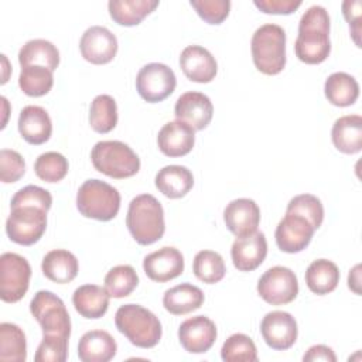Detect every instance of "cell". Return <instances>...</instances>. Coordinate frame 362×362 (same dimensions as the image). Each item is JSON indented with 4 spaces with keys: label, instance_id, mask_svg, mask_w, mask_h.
<instances>
[{
    "label": "cell",
    "instance_id": "obj_35",
    "mask_svg": "<svg viewBox=\"0 0 362 362\" xmlns=\"http://www.w3.org/2000/svg\"><path fill=\"white\" fill-rule=\"evenodd\" d=\"M54 85L52 71L45 66H23L18 76V86L27 95L40 98L47 95Z\"/></svg>",
    "mask_w": 362,
    "mask_h": 362
},
{
    "label": "cell",
    "instance_id": "obj_34",
    "mask_svg": "<svg viewBox=\"0 0 362 362\" xmlns=\"http://www.w3.org/2000/svg\"><path fill=\"white\" fill-rule=\"evenodd\" d=\"M89 124L96 133H109L117 124V105L110 95H98L89 109Z\"/></svg>",
    "mask_w": 362,
    "mask_h": 362
},
{
    "label": "cell",
    "instance_id": "obj_20",
    "mask_svg": "<svg viewBox=\"0 0 362 362\" xmlns=\"http://www.w3.org/2000/svg\"><path fill=\"white\" fill-rule=\"evenodd\" d=\"M180 66L184 75L197 83L211 82L218 72V64L212 54L201 45H188L180 55Z\"/></svg>",
    "mask_w": 362,
    "mask_h": 362
},
{
    "label": "cell",
    "instance_id": "obj_5",
    "mask_svg": "<svg viewBox=\"0 0 362 362\" xmlns=\"http://www.w3.org/2000/svg\"><path fill=\"white\" fill-rule=\"evenodd\" d=\"M90 160L95 170L116 180L133 177L140 170L139 156L119 140L98 141L92 147Z\"/></svg>",
    "mask_w": 362,
    "mask_h": 362
},
{
    "label": "cell",
    "instance_id": "obj_41",
    "mask_svg": "<svg viewBox=\"0 0 362 362\" xmlns=\"http://www.w3.org/2000/svg\"><path fill=\"white\" fill-rule=\"evenodd\" d=\"M68 339L65 335H44L38 345L35 362H64L68 358Z\"/></svg>",
    "mask_w": 362,
    "mask_h": 362
},
{
    "label": "cell",
    "instance_id": "obj_6",
    "mask_svg": "<svg viewBox=\"0 0 362 362\" xmlns=\"http://www.w3.org/2000/svg\"><path fill=\"white\" fill-rule=\"evenodd\" d=\"M76 208L85 218L107 222L119 214L120 194L105 181L86 180L78 189Z\"/></svg>",
    "mask_w": 362,
    "mask_h": 362
},
{
    "label": "cell",
    "instance_id": "obj_21",
    "mask_svg": "<svg viewBox=\"0 0 362 362\" xmlns=\"http://www.w3.org/2000/svg\"><path fill=\"white\" fill-rule=\"evenodd\" d=\"M160 151L167 157H182L195 144V130L181 120L165 123L157 136Z\"/></svg>",
    "mask_w": 362,
    "mask_h": 362
},
{
    "label": "cell",
    "instance_id": "obj_28",
    "mask_svg": "<svg viewBox=\"0 0 362 362\" xmlns=\"http://www.w3.org/2000/svg\"><path fill=\"white\" fill-rule=\"evenodd\" d=\"M157 189L170 199H178L185 197L192 185V173L184 165H165L156 174Z\"/></svg>",
    "mask_w": 362,
    "mask_h": 362
},
{
    "label": "cell",
    "instance_id": "obj_27",
    "mask_svg": "<svg viewBox=\"0 0 362 362\" xmlns=\"http://www.w3.org/2000/svg\"><path fill=\"white\" fill-rule=\"evenodd\" d=\"M41 270L48 280L58 284H65L76 277L79 264L76 256L69 250L54 249L44 256Z\"/></svg>",
    "mask_w": 362,
    "mask_h": 362
},
{
    "label": "cell",
    "instance_id": "obj_23",
    "mask_svg": "<svg viewBox=\"0 0 362 362\" xmlns=\"http://www.w3.org/2000/svg\"><path fill=\"white\" fill-rule=\"evenodd\" d=\"M116 351L115 338L103 329L85 332L78 344V356L82 362H107L115 358Z\"/></svg>",
    "mask_w": 362,
    "mask_h": 362
},
{
    "label": "cell",
    "instance_id": "obj_39",
    "mask_svg": "<svg viewBox=\"0 0 362 362\" xmlns=\"http://www.w3.org/2000/svg\"><path fill=\"white\" fill-rule=\"evenodd\" d=\"M68 168V160L57 151L42 153L34 163V171L37 177L45 182H58L64 180Z\"/></svg>",
    "mask_w": 362,
    "mask_h": 362
},
{
    "label": "cell",
    "instance_id": "obj_32",
    "mask_svg": "<svg viewBox=\"0 0 362 362\" xmlns=\"http://www.w3.org/2000/svg\"><path fill=\"white\" fill-rule=\"evenodd\" d=\"M339 270L337 264L327 259L314 260L305 270V284L317 296H325L337 288Z\"/></svg>",
    "mask_w": 362,
    "mask_h": 362
},
{
    "label": "cell",
    "instance_id": "obj_10",
    "mask_svg": "<svg viewBox=\"0 0 362 362\" xmlns=\"http://www.w3.org/2000/svg\"><path fill=\"white\" fill-rule=\"evenodd\" d=\"M259 296L272 305L291 303L298 294V281L294 272L284 266L267 269L257 281Z\"/></svg>",
    "mask_w": 362,
    "mask_h": 362
},
{
    "label": "cell",
    "instance_id": "obj_48",
    "mask_svg": "<svg viewBox=\"0 0 362 362\" xmlns=\"http://www.w3.org/2000/svg\"><path fill=\"white\" fill-rule=\"evenodd\" d=\"M359 269H361V266L356 264V266L349 272V276H348V287H349L355 294H361V290H359V284H361Z\"/></svg>",
    "mask_w": 362,
    "mask_h": 362
},
{
    "label": "cell",
    "instance_id": "obj_37",
    "mask_svg": "<svg viewBox=\"0 0 362 362\" xmlns=\"http://www.w3.org/2000/svg\"><path fill=\"white\" fill-rule=\"evenodd\" d=\"M139 284V276L133 266L119 264L105 276V288L113 298H123L133 293Z\"/></svg>",
    "mask_w": 362,
    "mask_h": 362
},
{
    "label": "cell",
    "instance_id": "obj_29",
    "mask_svg": "<svg viewBox=\"0 0 362 362\" xmlns=\"http://www.w3.org/2000/svg\"><path fill=\"white\" fill-rule=\"evenodd\" d=\"M157 7V0H110L107 3L112 20L124 27L140 24Z\"/></svg>",
    "mask_w": 362,
    "mask_h": 362
},
{
    "label": "cell",
    "instance_id": "obj_40",
    "mask_svg": "<svg viewBox=\"0 0 362 362\" xmlns=\"http://www.w3.org/2000/svg\"><path fill=\"white\" fill-rule=\"evenodd\" d=\"M287 214H297L305 218L313 228L317 230L324 221V206L315 195L311 194H300L290 199L287 204Z\"/></svg>",
    "mask_w": 362,
    "mask_h": 362
},
{
    "label": "cell",
    "instance_id": "obj_30",
    "mask_svg": "<svg viewBox=\"0 0 362 362\" xmlns=\"http://www.w3.org/2000/svg\"><path fill=\"white\" fill-rule=\"evenodd\" d=\"M18 62L23 66H45L49 71H55L59 65V51L58 48L42 38L27 41L18 51Z\"/></svg>",
    "mask_w": 362,
    "mask_h": 362
},
{
    "label": "cell",
    "instance_id": "obj_25",
    "mask_svg": "<svg viewBox=\"0 0 362 362\" xmlns=\"http://www.w3.org/2000/svg\"><path fill=\"white\" fill-rule=\"evenodd\" d=\"M331 139L335 148L344 154H355L362 148V117L346 115L335 120Z\"/></svg>",
    "mask_w": 362,
    "mask_h": 362
},
{
    "label": "cell",
    "instance_id": "obj_44",
    "mask_svg": "<svg viewBox=\"0 0 362 362\" xmlns=\"http://www.w3.org/2000/svg\"><path fill=\"white\" fill-rule=\"evenodd\" d=\"M25 173V163L16 150H0V180L4 184L18 181Z\"/></svg>",
    "mask_w": 362,
    "mask_h": 362
},
{
    "label": "cell",
    "instance_id": "obj_13",
    "mask_svg": "<svg viewBox=\"0 0 362 362\" xmlns=\"http://www.w3.org/2000/svg\"><path fill=\"white\" fill-rule=\"evenodd\" d=\"M117 38L106 27L92 25L81 37L79 49L85 61L93 65L110 62L117 52Z\"/></svg>",
    "mask_w": 362,
    "mask_h": 362
},
{
    "label": "cell",
    "instance_id": "obj_24",
    "mask_svg": "<svg viewBox=\"0 0 362 362\" xmlns=\"http://www.w3.org/2000/svg\"><path fill=\"white\" fill-rule=\"evenodd\" d=\"M109 298L110 296L105 287L83 284L74 291L72 304L82 317L96 320L106 314L109 308Z\"/></svg>",
    "mask_w": 362,
    "mask_h": 362
},
{
    "label": "cell",
    "instance_id": "obj_8",
    "mask_svg": "<svg viewBox=\"0 0 362 362\" xmlns=\"http://www.w3.org/2000/svg\"><path fill=\"white\" fill-rule=\"evenodd\" d=\"M47 212L37 206H17L6 222V232L11 242L23 246L37 243L47 229Z\"/></svg>",
    "mask_w": 362,
    "mask_h": 362
},
{
    "label": "cell",
    "instance_id": "obj_2",
    "mask_svg": "<svg viewBox=\"0 0 362 362\" xmlns=\"http://www.w3.org/2000/svg\"><path fill=\"white\" fill-rule=\"evenodd\" d=\"M126 226L139 245L147 246L160 240L165 232L164 211L160 201L150 194L134 197L129 204Z\"/></svg>",
    "mask_w": 362,
    "mask_h": 362
},
{
    "label": "cell",
    "instance_id": "obj_4",
    "mask_svg": "<svg viewBox=\"0 0 362 362\" xmlns=\"http://www.w3.org/2000/svg\"><path fill=\"white\" fill-rule=\"evenodd\" d=\"M252 58L257 71L277 75L286 65V33L277 24L260 25L252 35Z\"/></svg>",
    "mask_w": 362,
    "mask_h": 362
},
{
    "label": "cell",
    "instance_id": "obj_38",
    "mask_svg": "<svg viewBox=\"0 0 362 362\" xmlns=\"http://www.w3.org/2000/svg\"><path fill=\"white\" fill-rule=\"evenodd\" d=\"M221 356L225 362H256L257 349L250 337L233 334L223 342Z\"/></svg>",
    "mask_w": 362,
    "mask_h": 362
},
{
    "label": "cell",
    "instance_id": "obj_33",
    "mask_svg": "<svg viewBox=\"0 0 362 362\" xmlns=\"http://www.w3.org/2000/svg\"><path fill=\"white\" fill-rule=\"evenodd\" d=\"M0 359L3 362H24L27 359L25 334L16 324H0Z\"/></svg>",
    "mask_w": 362,
    "mask_h": 362
},
{
    "label": "cell",
    "instance_id": "obj_15",
    "mask_svg": "<svg viewBox=\"0 0 362 362\" xmlns=\"http://www.w3.org/2000/svg\"><path fill=\"white\" fill-rule=\"evenodd\" d=\"M216 335L215 322L205 315L191 317L178 328L180 344L189 354H204L209 351Z\"/></svg>",
    "mask_w": 362,
    "mask_h": 362
},
{
    "label": "cell",
    "instance_id": "obj_31",
    "mask_svg": "<svg viewBox=\"0 0 362 362\" xmlns=\"http://www.w3.org/2000/svg\"><path fill=\"white\" fill-rule=\"evenodd\" d=\"M324 93L331 105L346 107L356 102L359 96V85L352 75L346 72H334L325 81Z\"/></svg>",
    "mask_w": 362,
    "mask_h": 362
},
{
    "label": "cell",
    "instance_id": "obj_18",
    "mask_svg": "<svg viewBox=\"0 0 362 362\" xmlns=\"http://www.w3.org/2000/svg\"><path fill=\"white\" fill-rule=\"evenodd\" d=\"M267 255V242L263 232H253L246 236L236 238L230 256L233 266L239 272H253L256 270Z\"/></svg>",
    "mask_w": 362,
    "mask_h": 362
},
{
    "label": "cell",
    "instance_id": "obj_14",
    "mask_svg": "<svg viewBox=\"0 0 362 362\" xmlns=\"http://www.w3.org/2000/svg\"><path fill=\"white\" fill-rule=\"evenodd\" d=\"M315 229L303 216L297 214H287L276 228V243L281 252L298 253L304 250L314 235Z\"/></svg>",
    "mask_w": 362,
    "mask_h": 362
},
{
    "label": "cell",
    "instance_id": "obj_43",
    "mask_svg": "<svg viewBox=\"0 0 362 362\" xmlns=\"http://www.w3.org/2000/svg\"><path fill=\"white\" fill-rule=\"evenodd\" d=\"M52 205V197L51 194L37 185H27L21 189H18L14 197L11 198V208L17 206H37L41 209L48 211Z\"/></svg>",
    "mask_w": 362,
    "mask_h": 362
},
{
    "label": "cell",
    "instance_id": "obj_3",
    "mask_svg": "<svg viewBox=\"0 0 362 362\" xmlns=\"http://www.w3.org/2000/svg\"><path fill=\"white\" fill-rule=\"evenodd\" d=\"M115 324L133 345L139 348L156 346L163 334L160 320L139 304H124L115 314Z\"/></svg>",
    "mask_w": 362,
    "mask_h": 362
},
{
    "label": "cell",
    "instance_id": "obj_45",
    "mask_svg": "<svg viewBox=\"0 0 362 362\" xmlns=\"http://www.w3.org/2000/svg\"><path fill=\"white\" fill-rule=\"evenodd\" d=\"M342 13L345 20L349 24V30L352 38L358 47H361L359 35H361V14H362V3L358 0H345L342 3Z\"/></svg>",
    "mask_w": 362,
    "mask_h": 362
},
{
    "label": "cell",
    "instance_id": "obj_46",
    "mask_svg": "<svg viewBox=\"0 0 362 362\" xmlns=\"http://www.w3.org/2000/svg\"><path fill=\"white\" fill-rule=\"evenodd\" d=\"M253 4L266 14H291L300 6V0H255Z\"/></svg>",
    "mask_w": 362,
    "mask_h": 362
},
{
    "label": "cell",
    "instance_id": "obj_7",
    "mask_svg": "<svg viewBox=\"0 0 362 362\" xmlns=\"http://www.w3.org/2000/svg\"><path fill=\"white\" fill-rule=\"evenodd\" d=\"M30 311L41 325L44 335H71V318L66 307L52 291H37L30 303Z\"/></svg>",
    "mask_w": 362,
    "mask_h": 362
},
{
    "label": "cell",
    "instance_id": "obj_19",
    "mask_svg": "<svg viewBox=\"0 0 362 362\" xmlns=\"http://www.w3.org/2000/svg\"><path fill=\"white\" fill-rule=\"evenodd\" d=\"M226 228L236 236H246L257 230L260 223V209L253 199L238 198L230 201L223 211Z\"/></svg>",
    "mask_w": 362,
    "mask_h": 362
},
{
    "label": "cell",
    "instance_id": "obj_26",
    "mask_svg": "<svg viewBox=\"0 0 362 362\" xmlns=\"http://www.w3.org/2000/svg\"><path fill=\"white\" fill-rule=\"evenodd\" d=\"M204 293L191 283H181L165 290L163 296L164 308L173 315H185L204 304Z\"/></svg>",
    "mask_w": 362,
    "mask_h": 362
},
{
    "label": "cell",
    "instance_id": "obj_22",
    "mask_svg": "<svg viewBox=\"0 0 362 362\" xmlns=\"http://www.w3.org/2000/svg\"><path fill=\"white\" fill-rule=\"evenodd\" d=\"M18 132L27 143L42 144L49 140L52 133L51 117L44 107L28 105L20 112Z\"/></svg>",
    "mask_w": 362,
    "mask_h": 362
},
{
    "label": "cell",
    "instance_id": "obj_11",
    "mask_svg": "<svg viewBox=\"0 0 362 362\" xmlns=\"http://www.w3.org/2000/svg\"><path fill=\"white\" fill-rule=\"evenodd\" d=\"M177 79L174 71L160 62L144 65L136 76V89L141 99L157 103L167 99L175 89Z\"/></svg>",
    "mask_w": 362,
    "mask_h": 362
},
{
    "label": "cell",
    "instance_id": "obj_12",
    "mask_svg": "<svg viewBox=\"0 0 362 362\" xmlns=\"http://www.w3.org/2000/svg\"><path fill=\"white\" fill-rule=\"evenodd\" d=\"M260 332L264 342L276 351H286L297 341V321L286 311L267 313L260 322Z\"/></svg>",
    "mask_w": 362,
    "mask_h": 362
},
{
    "label": "cell",
    "instance_id": "obj_36",
    "mask_svg": "<svg viewBox=\"0 0 362 362\" xmlns=\"http://www.w3.org/2000/svg\"><path fill=\"white\" fill-rule=\"evenodd\" d=\"M195 277L206 284H215L225 277L226 267L222 256L214 250H201L192 262Z\"/></svg>",
    "mask_w": 362,
    "mask_h": 362
},
{
    "label": "cell",
    "instance_id": "obj_16",
    "mask_svg": "<svg viewBox=\"0 0 362 362\" xmlns=\"http://www.w3.org/2000/svg\"><path fill=\"white\" fill-rule=\"evenodd\" d=\"M174 115L177 120L185 122L194 130H204L212 120L214 106L206 95L191 90L177 99Z\"/></svg>",
    "mask_w": 362,
    "mask_h": 362
},
{
    "label": "cell",
    "instance_id": "obj_1",
    "mask_svg": "<svg viewBox=\"0 0 362 362\" xmlns=\"http://www.w3.org/2000/svg\"><path fill=\"white\" fill-rule=\"evenodd\" d=\"M296 57L305 64L324 62L331 52L329 16L321 6H311L300 18L298 35L294 42Z\"/></svg>",
    "mask_w": 362,
    "mask_h": 362
},
{
    "label": "cell",
    "instance_id": "obj_47",
    "mask_svg": "<svg viewBox=\"0 0 362 362\" xmlns=\"http://www.w3.org/2000/svg\"><path fill=\"white\" fill-rule=\"evenodd\" d=\"M303 361H325V362H335L337 356L334 351L327 345H313L308 348V351L304 354Z\"/></svg>",
    "mask_w": 362,
    "mask_h": 362
},
{
    "label": "cell",
    "instance_id": "obj_9",
    "mask_svg": "<svg viewBox=\"0 0 362 362\" xmlns=\"http://www.w3.org/2000/svg\"><path fill=\"white\" fill-rule=\"evenodd\" d=\"M31 266L25 257L7 252L0 256V298L4 303L20 301L30 286Z\"/></svg>",
    "mask_w": 362,
    "mask_h": 362
},
{
    "label": "cell",
    "instance_id": "obj_17",
    "mask_svg": "<svg viewBox=\"0 0 362 362\" xmlns=\"http://www.w3.org/2000/svg\"><path fill=\"white\" fill-rule=\"evenodd\" d=\"M143 270L153 281H170L184 272V256L178 249L164 246L144 257Z\"/></svg>",
    "mask_w": 362,
    "mask_h": 362
},
{
    "label": "cell",
    "instance_id": "obj_42",
    "mask_svg": "<svg viewBox=\"0 0 362 362\" xmlns=\"http://www.w3.org/2000/svg\"><path fill=\"white\" fill-rule=\"evenodd\" d=\"M191 7L208 24H221L230 11L229 0H191Z\"/></svg>",
    "mask_w": 362,
    "mask_h": 362
}]
</instances>
